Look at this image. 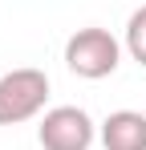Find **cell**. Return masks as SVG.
Wrapping results in <instances>:
<instances>
[{
    "mask_svg": "<svg viewBox=\"0 0 146 150\" xmlns=\"http://www.w3.org/2000/svg\"><path fill=\"white\" fill-rule=\"evenodd\" d=\"M122 61V45L118 37L110 33V28H77L69 41H65V65H69V73L85 77V81H101V77H110L118 69Z\"/></svg>",
    "mask_w": 146,
    "mask_h": 150,
    "instance_id": "obj_1",
    "label": "cell"
},
{
    "mask_svg": "<svg viewBox=\"0 0 146 150\" xmlns=\"http://www.w3.org/2000/svg\"><path fill=\"white\" fill-rule=\"evenodd\" d=\"M41 150H89L97 142V126L81 105H53L37 126Z\"/></svg>",
    "mask_w": 146,
    "mask_h": 150,
    "instance_id": "obj_3",
    "label": "cell"
},
{
    "mask_svg": "<svg viewBox=\"0 0 146 150\" xmlns=\"http://www.w3.org/2000/svg\"><path fill=\"white\" fill-rule=\"evenodd\" d=\"M126 53L146 69V4H142V8H134L130 21H126Z\"/></svg>",
    "mask_w": 146,
    "mask_h": 150,
    "instance_id": "obj_5",
    "label": "cell"
},
{
    "mask_svg": "<svg viewBox=\"0 0 146 150\" xmlns=\"http://www.w3.org/2000/svg\"><path fill=\"white\" fill-rule=\"evenodd\" d=\"M97 138L106 150H146V114L138 110H114L97 126Z\"/></svg>",
    "mask_w": 146,
    "mask_h": 150,
    "instance_id": "obj_4",
    "label": "cell"
},
{
    "mask_svg": "<svg viewBox=\"0 0 146 150\" xmlns=\"http://www.w3.org/2000/svg\"><path fill=\"white\" fill-rule=\"evenodd\" d=\"M49 101V73L45 69H8L0 77V126H21L28 118H37Z\"/></svg>",
    "mask_w": 146,
    "mask_h": 150,
    "instance_id": "obj_2",
    "label": "cell"
}]
</instances>
